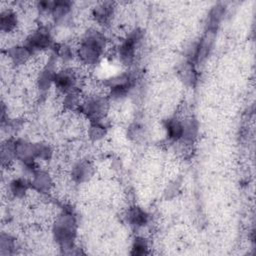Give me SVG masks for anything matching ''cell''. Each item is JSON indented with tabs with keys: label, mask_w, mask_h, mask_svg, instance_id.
Returning a JSON list of instances; mask_svg holds the SVG:
<instances>
[{
	"label": "cell",
	"mask_w": 256,
	"mask_h": 256,
	"mask_svg": "<svg viewBox=\"0 0 256 256\" xmlns=\"http://www.w3.org/2000/svg\"><path fill=\"white\" fill-rule=\"evenodd\" d=\"M52 235L56 244L64 252L75 249L77 236V219L71 209L63 208L52 224Z\"/></svg>",
	"instance_id": "6da1fadb"
},
{
	"label": "cell",
	"mask_w": 256,
	"mask_h": 256,
	"mask_svg": "<svg viewBox=\"0 0 256 256\" xmlns=\"http://www.w3.org/2000/svg\"><path fill=\"white\" fill-rule=\"evenodd\" d=\"M107 48V38L105 34L97 29H90L80 39L76 48V55L80 62L85 65L97 64Z\"/></svg>",
	"instance_id": "7a4b0ae2"
},
{
	"label": "cell",
	"mask_w": 256,
	"mask_h": 256,
	"mask_svg": "<svg viewBox=\"0 0 256 256\" xmlns=\"http://www.w3.org/2000/svg\"><path fill=\"white\" fill-rule=\"evenodd\" d=\"M110 100L102 93H90L83 96L79 111L89 122L103 121L109 111Z\"/></svg>",
	"instance_id": "3957f363"
},
{
	"label": "cell",
	"mask_w": 256,
	"mask_h": 256,
	"mask_svg": "<svg viewBox=\"0 0 256 256\" xmlns=\"http://www.w3.org/2000/svg\"><path fill=\"white\" fill-rule=\"evenodd\" d=\"M142 39L143 32L140 29H134L121 41L117 47L116 54L122 65L128 67L133 64Z\"/></svg>",
	"instance_id": "277c9868"
},
{
	"label": "cell",
	"mask_w": 256,
	"mask_h": 256,
	"mask_svg": "<svg viewBox=\"0 0 256 256\" xmlns=\"http://www.w3.org/2000/svg\"><path fill=\"white\" fill-rule=\"evenodd\" d=\"M80 74L72 67H64L57 70L54 78L53 86L61 94H66L75 90H79Z\"/></svg>",
	"instance_id": "5b68a950"
},
{
	"label": "cell",
	"mask_w": 256,
	"mask_h": 256,
	"mask_svg": "<svg viewBox=\"0 0 256 256\" xmlns=\"http://www.w3.org/2000/svg\"><path fill=\"white\" fill-rule=\"evenodd\" d=\"M52 42L53 38L50 29L46 26H39L26 37L23 44L34 54L49 49L52 46Z\"/></svg>",
	"instance_id": "8992f818"
},
{
	"label": "cell",
	"mask_w": 256,
	"mask_h": 256,
	"mask_svg": "<svg viewBox=\"0 0 256 256\" xmlns=\"http://www.w3.org/2000/svg\"><path fill=\"white\" fill-rule=\"evenodd\" d=\"M31 188L40 194H48L51 192L54 182L52 176L45 170L36 169L32 172V177L30 180Z\"/></svg>",
	"instance_id": "52a82bcc"
},
{
	"label": "cell",
	"mask_w": 256,
	"mask_h": 256,
	"mask_svg": "<svg viewBox=\"0 0 256 256\" xmlns=\"http://www.w3.org/2000/svg\"><path fill=\"white\" fill-rule=\"evenodd\" d=\"M95 173V167L89 160H79L71 169V178L77 184L88 182Z\"/></svg>",
	"instance_id": "ba28073f"
},
{
	"label": "cell",
	"mask_w": 256,
	"mask_h": 256,
	"mask_svg": "<svg viewBox=\"0 0 256 256\" xmlns=\"http://www.w3.org/2000/svg\"><path fill=\"white\" fill-rule=\"evenodd\" d=\"M55 61L50 60L38 73L36 78V85L40 92H47L54 84V78L57 70L55 69Z\"/></svg>",
	"instance_id": "9c48e42d"
},
{
	"label": "cell",
	"mask_w": 256,
	"mask_h": 256,
	"mask_svg": "<svg viewBox=\"0 0 256 256\" xmlns=\"http://www.w3.org/2000/svg\"><path fill=\"white\" fill-rule=\"evenodd\" d=\"M127 223L134 229H140L146 226L149 222L148 213L140 206H130L125 214Z\"/></svg>",
	"instance_id": "30bf717a"
},
{
	"label": "cell",
	"mask_w": 256,
	"mask_h": 256,
	"mask_svg": "<svg viewBox=\"0 0 256 256\" xmlns=\"http://www.w3.org/2000/svg\"><path fill=\"white\" fill-rule=\"evenodd\" d=\"M115 4L113 2L105 1L96 4L92 9V16L99 24H107L111 21L115 13Z\"/></svg>",
	"instance_id": "8fae6325"
},
{
	"label": "cell",
	"mask_w": 256,
	"mask_h": 256,
	"mask_svg": "<svg viewBox=\"0 0 256 256\" xmlns=\"http://www.w3.org/2000/svg\"><path fill=\"white\" fill-rule=\"evenodd\" d=\"M32 55V51L24 44H15L7 50L8 58L16 66L26 64L31 59Z\"/></svg>",
	"instance_id": "7c38bea8"
},
{
	"label": "cell",
	"mask_w": 256,
	"mask_h": 256,
	"mask_svg": "<svg viewBox=\"0 0 256 256\" xmlns=\"http://www.w3.org/2000/svg\"><path fill=\"white\" fill-rule=\"evenodd\" d=\"M182 120H183V135L179 142L183 145H190L198 137L199 125L197 120L192 117H188Z\"/></svg>",
	"instance_id": "4fadbf2b"
},
{
	"label": "cell",
	"mask_w": 256,
	"mask_h": 256,
	"mask_svg": "<svg viewBox=\"0 0 256 256\" xmlns=\"http://www.w3.org/2000/svg\"><path fill=\"white\" fill-rule=\"evenodd\" d=\"M18 16L12 8H6L0 14V29L3 33L9 34L15 31L18 26Z\"/></svg>",
	"instance_id": "5bb4252c"
},
{
	"label": "cell",
	"mask_w": 256,
	"mask_h": 256,
	"mask_svg": "<svg viewBox=\"0 0 256 256\" xmlns=\"http://www.w3.org/2000/svg\"><path fill=\"white\" fill-rule=\"evenodd\" d=\"M165 130L169 140L179 142L183 135V120L178 117H171L165 122Z\"/></svg>",
	"instance_id": "9a60e30c"
},
{
	"label": "cell",
	"mask_w": 256,
	"mask_h": 256,
	"mask_svg": "<svg viewBox=\"0 0 256 256\" xmlns=\"http://www.w3.org/2000/svg\"><path fill=\"white\" fill-rule=\"evenodd\" d=\"M72 11V2L66 0L54 1L50 15L55 22H63Z\"/></svg>",
	"instance_id": "2e32d148"
},
{
	"label": "cell",
	"mask_w": 256,
	"mask_h": 256,
	"mask_svg": "<svg viewBox=\"0 0 256 256\" xmlns=\"http://www.w3.org/2000/svg\"><path fill=\"white\" fill-rule=\"evenodd\" d=\"M225 6L222 4H217L209 12L208 20H207V30L209 31H217V28L224 16Z\"/></svg>",
	"instance_id": "e0dca14e"
},
{
	"label": "cell",
	"mask_w": 256,
	"mask_h": 256,
	"mask_svg": "<svg viewBox=\"0 0 256 256\" xmlns=\"http://www.w3.org/2000/svg\"><path fill=\"white\" fill-rule=\"evenodd\" d=\"M31 187L30 182L23 178H15L9 183V191L12 194L13 197L21 199L24 198L28 191L29 188Z\"/></svg>",
	"instance_id": "ac0fdd59"
},
{
	"label": "cell",
	"mask_w": 256,
	"mask_h": 256,
	"mask_svg": "<svg viewBox=\"0 0 256 256\" xmlns=\"http://www.w3.org/2000/svg\"><path fill=\"white\" fill-rule=\"evenodd\" d=\"M82 100H83V96L80 93V91L75 90L63 95L62 104L67 111H76V110H79Z\"/></svg>",
	"instance_id": "d6986e66"
},
{
	"label": "cell",
	"mask_w": 256,
	"mask_h": 256,
	"mask_svg": "<svg viewBox=\"0 0 256 256\" xmlns=\"http://www.w3.org/2000/svg\"><path fill=\"white\" fill-rule=\"evenodd\" d=\"M106 133H107V128L103 123V121H93L89 123L87 134L92 141L102 140L106 136Z\"/></svg>",
	"instance_id": "ffe728a7"
},
{
	"label": "cell",
	"mask_w": 256,
	"mask_h": 256,
	"mask_svg": "<svg viewBox=\"0 0 256 256\" xmlns=\"http://www.w3.org/2000/svg\"><path fill=\"white\" fill-rule=\"evenodd\" d=\"M16 159L14 141H7L1 148V161L3 166H9Z\"/></svg>",
	"instance_id": "44dd1931"
},
{
	"label": "cell",
	"mask_w": 256,
	"mask_h": 256,
	"mask_svg": "<svg viewBox=\"0 0 256 256\" xmlns=\"http://www.w3.org/2000/svg\"><path fill=\"white\" fill-rule=\"evenodd\" d=\"M16 248V242L9 234L2 233L0 237V254L8 255L12 254Z\"/></svg>",
	"instance_id": "7402d4cb"
},
{
	"label": "cell",
	"mask_w": 256,
	"mask_h": 256,
	"mask_svg": "<svg viewBox=\"0 0 256 256\" xmlns=\"http://www.w3.org/2000/svg\"><path fill=\"white\" fill-rule=\"evenodd\" d=\"M148 242L147 240L142 237V236H137L134 238L133 243H132V248H131V254L132 255H145L148 253Z\"/></svg>",
	"instance_id": "603a6c76"
},
{
	"label": "cell",
	"mask_w": 256,
	"mask_h": 256,
	"mask_svg": "<svg viewBox=\"0 0 256 256\" xmlns=\"http://www.w3.org/2000/svg\"><path fill=\"white\" fill-rule=\"evenodd\" d=\"M180 75L182 80L188 85H193L196 82V71L194 65L190 62L184 65V67L180 71Z\"/></svg>",
	"instance_id": "cb8c5ba5"
},
{
	"label": "cell",
	"mask_w": 256,
	"mask_h": 256,
	"mask_svg": "<svg viewBox=\"0 0 256 256\" xmlns=\"http://www.w3.org/2000/svg\"><path fill=\"white\" fill-rule=\"evenodd\" d=\"M52 155H53V150L49 144L43 143V142L36 143V159H39L42 161H48L49 159H51Z\"/></svg>",
	"instance_id": "d4e9b609"
},
{
	"label": "cell",
	"mask_w": 256,
	"mask_h": 256,
	"mask_svg": "<svg viewBox=\"0 0 256 256\" xmlns=\"http://www.w3.org/2000/svg\"><path fill=\"white\" fill-rule=\"evenodd\" d=\"M57 55L63 61H70L74 56V51L68 44H62L57 49Z\"/></svg>",
	"instance_id": "484cf974"
}]
</instances>
